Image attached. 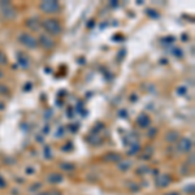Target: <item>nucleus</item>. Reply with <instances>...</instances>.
I'll list each match as a JSON object with an SVG mask.
<instances>
[{
  "label": "nucleus",
  "mask_w": 195,
  "mask_h": 195,
  "mask_svg": "<svg viewBox=\"0 0 195 195\" xmlns=\"http://www.w3.org/2000/svg\"><path fill=\"white\" fill-rule=\"evenodd\" d=\"M3 77H4V73H3V70H2V69H0V79H2V78H3Z\"/></svg>",
  "instance_id": "16"
},
{
  "label": "nucleus",
  "mask_w": 195,
  "mask_h": 195,
  "mask_svg": "<svg viewBox=\"0 0 195 195\" xmlns=\"http://www.w3.org/2000/svg\"><path fill=\"white\" fill-rule=\"evenodd\" d=\"M169 182H170V178L168 176H160V177H157L156 184H157V186H160V187H165V186L169 185Z\"/></svg>",
  "instance_id": "8"
},
{
  "label": "nucleus",
  "mask_w": 195,
  "mask_h": 195,
  "mask_svg": "<svg viewBox=\"0 0 195 195\" xmlns=\"http://www.w3.org/2000/svg\"><path fill=\"white\" fill-rule=\"evenodd\" d=\"M147 14H150L152 17H159V13H155V10H153V9H148V10H147Z\"/></svg>",
  "instance_id": "15"
},
{
  "label": "nucleus",
  "mask_w": 195,
  "mask_h": 195,
  "mask_svg": "<svg viewBox=\"0 0 195 195\" xmlns=\"http://www.w3.org/2000/svg\"><path fill=\"white\" fill-rule=\"evenodd\" d=\"M18 40H20L21 44L27 47V48H37V46H38L37 39H35L33 35L27 34V33H22L18 37Z\"/></svg>",
  "instance_id": "3"
},
{
  "label": "nucleus",
  "mask_w": 195,
  "mask_h": 195,
  "mask_svg": "<svg viewBox=\"0 0 195 195\" xmlns=\"http://www.w3.org/2000/svg\"><path fill=\"white\" fill-rule=\"evenodd\" d=\"M0 92H2V94H8L9 88L7 86H4V85H0Z\"/></svg>",
  "instance_id": "14"
},
{
  "label": "nucleus",
  "mask_w": 195,
  "mask_h": 195,
  "mask_svg": "<svg viewBox=\"0 0 195 195\" xmlns=\"http://www.w3.org/2000/svg\"><path fill=\"white\" fill-rule=\"evenodd\" d=\"M18 64L21 65L22 68H29V59H27V56H25L23 54H18Z\"/></svg>",
  "instance_id": "9"
},
{
  "label": "nucleus",
  "mask_w": 195,
  "mask_h": 195,
  "mask_svg": "<svg viewBox=\"0 0 195 195\" xmlns=\"http://www.w3.org/2000/svg\"><path fill=\"white\" fill-rule=\"evenodd\" d=\"M137 124H138V126L140 128H148L150 126V124H151V120H150V117L144 115V113H142L137 117Z\"/></svg>",
  "instance_id": "7"
},
{
  "label": "nucleus",
  "mask_w": 195,
  "mask_h": 195,
  "mask_svg": "<svg viewBox=\"0 0 195 195\" xmlns=\"http://www.w3.org/2000/svg\"><path fill=\"white\" fill-rule=\"evenodd\" d=\"M50 181H51V182H60V181H61V176H60V174H55V176L52 174V176L50 177Z\"/></svg>",
  "instance_id": "12"
},
{
  "label": "nucleus",
  "mask_w": 195,
  "mask_h": 195,
  "mask_svg": "<svg viewBox=\"0 0 195 195\" xmlns=\"http://www.w3.org/2000/svg\"><path fill=\"white\" fill-rule=\"evenodd\" d=\"M7 64V56H5L4 52L0 51V65H4Z\"/></svg>",
  "instance_id": "13"
},
{
  "label": "nucleus",
  "mask_w": 195,
  "mask_h": 195,
  "mask_svg": "<svg viewBox=\"0 0 195 195\" xmlns=\"http://www.w3.org/2000/svg\"><path fill=\"white\" fill-rule=\"evenodd\" d=\"M0 7H2V14L4 18L7 20H13L16 17V10L13 9V7L10 5V3H0Z\"/></svg>",
  "instance_id": "4"
},
{
  "label": "nucleus",
  "mask_w": 195,
  "mask_h": 195,
  "mask_svg": "<svg viewBox=\"0 0 195 195\" xmlns=\"http://www.w3.org/2000/svg\"><path fill=\"white\" fill-rule=\"evenodd\" d=\"M105 160H108V161H119L120 160V155H119V153H108V155H105Z\"/></svg>",
  "instance_id": "11"
},
{
  "label": "nucleus",
  "mask_w": 195,
  "mask_h": 195,
  "mask_svg": "<svg viewBox=\"0 0 195 195\" xmlns=\"http://www.w3.org/2000/svg\"><path fill=\"white\" fill-rule=\"evenodd\" d=\"M39 42H40V44H42L46 50H52L55 47V42L51 38L47 37V35H42V37L39 38Z\"/></svg>",
  "instance_id": "6"
},
{
  "label": "nucleus",
  "mask_w": 195,
  "mask_h": 195,
  "mask_svg": "<svg viewBox=\"0 0 195 195\" xmlns=\"http://www.w3.org/2000/svg\"><path fill=\"white\" fill-rule=\"evenodd\" d=\"M40 9L44 13H57L60 10V4L55 0H46V2L40 3Z\"/></svg>",
  "instance_id": "2"
},
{
  "label": "nucleus",
  "mask_w": 195,
  "mask_h": 195,
  "mask_svg": "<svg viewBox=\"0 0 195 195\" xmlns=\"http://www.w3.org/2000/svg\"><path fill=\"white\" fill-rule=\"evenodd\" d=\"M191 147H193V140L191 139L182 138V139H180L177 148H178V151H181V152H189L191 150Z\"/></svg>",
  "instance_id": "5"
},
{
  "label": "nucleus",
  "mask_w": 195,
  "mask_h": 195,
  "mask_svg": "<svg viewBox=\"0 0 195 195\" xmlns=\"http://www.w3.org/2000/svg\"><path fill=\"white\" fill-rule=\"evenodd\" d=\"M178 137H180V134L177 133V132H169V133L167 134V140H169V142H174V140L178 139Z\"/></svg>",
  "instance_id": "10"
},
{
  "label": "nucleus",
  "mask_w": 195,
  "mask_h": 195,
  "mask_svg": "<svg viewBox=\"0 0 195 195\" xmlns=\"http://www.w3.org/2000/svg\"><path fill=\"white\" fill-rule=\"evenodd\" d=\"M43 27H44V30L51 35H59L63 30L60 22L56 21V20H52V18L43 21Z\"/></svg>",
  "instance_id": "1"
},
{
  "label": "nucleus",
  "mask_w": 195,
  "mask_h": 195,
  "mask_svg": "<svg viewBox=\"0 0 195 195\" xmlns=\"http://www.w3.org/2000/svg\"><path fill=\"white\" fill-rule=\"evenodd\" d=\"M169 195H178V194H177V193H172V194H169Z\"/></svg>",
  "instance_id": "17"
}]
</instances>
